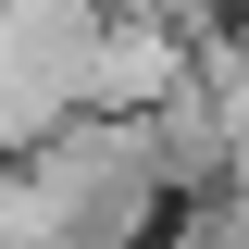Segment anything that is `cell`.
I'll return each instance as SVG.
<instances>
[{"instance_id":"6da1fadb","label":"cell","mask_w":249,"mask_h":249,"mask_svg":"<svg viewBox=\"0 0 249 249\" xmlns=\"http://www.w3.org/2000/svg\"><path fill=\"white\" fill-rule=\"evenodd\" d=\"M187 75H199V37L162 25V13H88V37H75V112L137 124V112H162Z\"/></svg>"},{"instance_id":"7a4b0ae2","label":"cell","mask_w":249,"mask_h":249,"mask_svg":"<svg viewBox=\"0 0 249 249\" xmlns=\"http://www.w3.org/2000/svg\"><path fill=\"white\" fill-rule=\"evenodd\" d=\"M237 249H249V237H237Z\"/></svg>"}]
</instances>
